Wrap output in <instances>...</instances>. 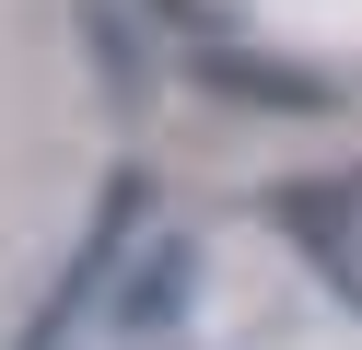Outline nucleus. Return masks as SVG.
<instances>
[{
	"mask_svg": "<svg viewBox=\"0 0 362 350\" xmlns=\"http://www.w3.org/2000/svg\"><path fill=\"white\" fill-rule=\"evenodd\" d=\"M129 222H141V175H129V163H117V175H105V199H94V233H82V257H71V269L47 280V315L24 327V350H59V339H71L82 315H94V292H105V269H117V245H129Z\"/></svg>",
	"mask_w": 362,
	"mask_h": 350,
	"instance_id": "f257e3e1",
	"label": "nucleus"
},
{
	"mask_svg": "<svg viewBox=\"0 0 362 350\" xmlns=\"http://www.w3.org/2000/svg\"><path fill=\"white\" fill-rule=\"evenodd\" d=\"M175 292H187V245H164L152 269H129V303H117V315L152 327V315H175Z\"/></svg>",
	"mask_w": 362,
	"mask_h": 350,
	"instance_id": "f03ea898",
	"label": "nucleus"
}]
</instances>
